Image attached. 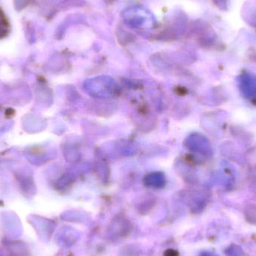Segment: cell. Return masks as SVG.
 I'll use <instances>...</instances> for the list:
<instances>
[{"label":"cell","mask_w":256,"mask_h":256,"mask_svg":"<svg viewBox=\"0 0 256 256\" xmlns=\"http://www.w3.org/2000/svg\"><path fill=\"white\" fill-rule=\"evenodd\" d=\"M167 254H168V256H177V252L174 250H168Z\"/></svg>","instance_id":"5b68a950"},{"label":"cell","mask_w":256,"mask_h":256,"mask_svg":"<svg viewBox=\"0 0 256 256\" xmlns=\"http://www.w3.org/2000/svg\"><path fill=\"white\" fill-rule=\"evenodd\" d=\"M240 87L242 93L246 97H252L256 94V78L246 75L240 78Z\"/></svg>","instance_id":"6da1fadb"},{"label":"cell","mask_w":256,"mask_h":256,"mask_svg":"<svg viewBox=\"0 0 256 256\" xmlns=\"http://www.w3.org/2000/svg\"><path fill=\"white\" fill-rule=\"evenodd\" d=\"M200 256H218L216 254H214L212 252H204L201 254Z\"/></svg>","instance_id":"277c9868"},{"label":"cell","mask_w":256,"mask_h":256,"mask_svg":"<svg viewBox=\"0 0 256 256\" xmlns=\"http://www.w3.org/2000/svg\"><path fill=\"white\" fill-rule=\"evenodd\" d=\"M10 31V22L4 10L0 8V39L4 38Z\"/></svg>","instance_id":"7a4b0ae2"},{"label":"cell","mask_w":256,"mask_h":256,"mask_svg":"<svg viewBox=\"0 0 256 256\" xmlns=\"http://www.w3.org/2000/svg\"><path fill=\"white\" fill-rule=\"evenodd\" d=\"M226 255L227 256H248L243 249L238 245H231L228 246L226 250Z\"/></svg>","instance_id":"3957f363"}]
</instances>
